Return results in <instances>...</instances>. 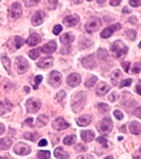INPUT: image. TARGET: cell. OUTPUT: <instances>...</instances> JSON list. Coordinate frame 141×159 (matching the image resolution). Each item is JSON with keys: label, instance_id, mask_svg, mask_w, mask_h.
Here are the masks:
<instances>
[{"label": "cell", "instance_id": "1", "mask_svg": "<svg viewBox=\"0 0 141 159\" xmlns=\"http://www.w3.org/2000/svg\"><path fill=\"white\" fill-rule=\"evenodd\" d=\"M111 51L114 54L115 58H122L128 53V46L122 42V41H115L111 44Z\"/></svg>", "mask_w": 141, "mask_h": 159}, {"label": "cell", "instance_id": "2", "mask_svg": "<svg viewBox=\"0 0 141 159\" xmlns=\"http://www.w3.org/2000/svg\"><path fill=\"white\" fill-rule=\"evenodd\" d=\"M86 103V95L84 92H79L77 93L76 95L74 96V99H72V104H71V107H72V111L78 113L80 111L83 110L84 105Z\"/></svg>", "mask_w": 141, "mask_h": 159}, {"label": "cell", "instance_id": "3", "mask_svg": "<svg viewBox=\"0 0 141 159\" xmlns=\"http://www.w3.org/2000/svg\"><path fill=\"white\" fill-rule=\"evenodd\" d=\"M101 26H102L101 19L97 18V17H94V18L89 19V20L86 23V25H85V30H86L87 33L92 34V33H94V32L98 31Z\"/></svg>", "mask_w": 141, "mask_h": 159}, {"label": "cell", "instance_id": "4", "mask_svg": "<svg viewBox=\"0 0 141 159\" xmlns=\"http://www.w3.org/2000/svg\"><path fill=\"white\" fill-rule=\"evenodd\" d=\"M112 129H113V122H112V120L110 117H105L103 119L99 124H98V130L101 132L102 134H107L112 131Z\"/></svg>", "mask_w": 141, "mask_h": 159}, {"label": "cell", "instance_id": "5", "mask_svg": "<svg viewBox=\"0 0 141 159\" xmlns=\"http://www.w3.org/2000/svg\"><path fill=\"white\" fill-rule=\"evenodd\" d=\"M14 152L18 156H26L31 152V147L28 144L24 143V142H18L14 147Z\"/></svg>", "mask_w": 141, "mask_h": 159}, {"label": "cell", "instance_id": "6", "mask_svg": "<svg viewBox=\"0 0 141 159\" xmlns=\"http://www.w3.org/2000/svg\"><path fill=\"white\" fill-rule=\"evenodd\" d=\"M25 43L24 39L20 36H14L12 39H10L8 42V49L12 52H15L16 50H18L19 48H22L23 44Z\"/></svg>", "mask_w": 141, "mask_h": 159}, {"label": "cell", "instance_id": "7", "mask_svg": "<svg viewBox=\"0 0 141 159\" xmlns=\"http://www.w3.org/2000/svg\"><path fill=\"white\" fill-rule=\"evenodd\" d=\"M16 69L18 71V74H25L26 70L28 69V62L27 60L23 57H17L15 60Z\"/></svg>", "mask_w": 141, "mask_h": 159}, {"label": "cell", "instance_id": "8", "mask_svg": "<svg viewBox=\"0 0 141 159\" xmlns=\"http://www.w3.org/2000/svg\"><path fill=\"white\" fill-rule=\"evenodd\" d=\"M62 81V76L60 72L58 71H52V72H50V76H49V84L52 87L54 88H58L60 84Z\"/></svg>", "mask_w": 141, "mask_h": 159}, {"label": "cell", "instance_id": "9", "mask_svg": "<svg viewBox=\"0 0 141 159\" xmlns=\"http://www.w3.org/2000/svg\"><path fill=\"white\" fill-rule=\"evenodd\" d=\"M41 103L35 98H30L26 102V108H27L28 113H36L37 111L40 110Z\"/></svg>", "mask_w": 141, "mask_h": 159}, {"label": "cell", "instance_id": "10", "mask_svg": "<svg viewBox=\"0 0 141 159\" xmlns=\"http://www.w3.org/2000/svg\"><path fill=\"white\" fill-rule=\"evenodd\" d=\"M119 30H121V24H113L111 25V26H108V27L104 28L103 30V32H102L101 36L103 37V39H107V37L112 36V34L115 33L116 31H119Z\"/></svg>", "mask_w": 141, "mask_h": 159}, {"label": "cell", "instance_id": "11", "mask_svg": "<svg viewBox=\"0 0 141 159\" xmlns=\"http://www.w3.org/2000/svg\"><path fill=\"white\" fill-rule=\"evenodd\" d=\"M45 18V12L43 10H37L33 16H32V25L33 26H39L44 21Z\"/></svg>", "mask_w": 141, "mask_h": 159}, {"label": "cell", "instance_id": "12", "mask_svg": "<svg viewBox=\"0 0 141 159\" xmlns=\"http://www.w3.org/2000/svg\"><path fill=\"white\" fill-rule=\"evenodd\" d=\"M22 14H23V9H22L20 3H18V2L12 3L11 9H10V17H11L12 19H17L22 16Z\"/></svg>", "mask_w": 141, "mask_h": 159}, {"label": "cell", "instance_id": "13", "mask_svg": "<svg viewBox=\"0 0 141 159\" xmlns=\"http://www.w3.org/2000/svg\"><path fill=\"white\" fill-rule=\"evenodd\" d=\"M81 63H83V67L87 68V69H93V68H95L96 60H95L94 54H89V55H87V57H85V58L83 59Z\"/></svg>", "mask_w": 141, "mask_h": 159}, {"label": "cell", "instance_id": "14", "mask_svg": "<svg viewBox=\"0 0 141 159\" xmlns=\"http://www.w3.org/2000/svg\"><path fill=\"white\" fill-rule=\"evenodd\" d=\"M79 23V16L78 15H70L67 16L65 19H63V24L68 27H72L75 25H77Z\"/></svg>", "mask_w": 141, "mask_h": 159}, {"label": "cell", "instance_id": "15", "mask_svg": "<svg viewBox=\"0 0 141 159\" xmlns=\"http://www.w3.org/2000/svg\"><path fill=\"white\" fill-rule=\"evenodd\" d=\"M81 81V78L78 74H71L70 76L67 78V84L70 87H77Z\"/></svg>", "mask_w": 141, "mask_h": 159}, {"label": "cell", "instance_id": "16", "mask_svg": "<svg viewBox=\"0 0 141 159\" xmlns=\"http://www.w3.org/2000/svg\"><path fill=\"white\" fill-rule=\"evenodd\" d=\"M69 126V123L66 121L65 119H62V117H58L57 120L53 121V128L57 129V130H65Z\"/></svg>", "mask_w": 141, "mask_h": 159}, {"label": "cell", "instance_id": "17", "mask_svg": "<svg viewBox=\"0 0 141 159\" xmlns=\"http://www.w3.org/2000/svg\"><path fill=\"white\" fill-rule=\"evenodd\" d=\"M12 108V104L8 99H3L0 102V114H5L7 112H10Z\"/></svg>", "mask_w": 141, "mask_h": 159}, {"label": "cell", "instance_id": "18", "mask_svg": "<svg viewBox=\"0 0 141 159\" xmlns=\"http://www.w3.org/2000/svg\"><path fill=\"white\" fill-rule=\"evenodd\" d=\"M55 50H57V44H55V42H53V41L46 43L45 45H43L42 48H41V51L44 53H48V54L53 53Z\"/></svg>", "mask_w": 141, "mask_h": 159}, {"label": "cell", "instance_id": "19", "mask_svg": "<svg viewBox=\"0 0 141 159\" xmlns=\"http://www.w3.org/2000/svg\"><path fill=\"white\" fill-rule=\"evenodd\" d=\"M40 42H41V36L36 33L31 34L30 37L27 39V41H26L27 45H30V46H35V45H37Z\"/></svg>", "mask_w": 141, "mask_h": 159}, {"label": "cell", "instance_id": "20", "mask_svg": "<svg viewBox=\"0 0 141 159\" xmlns=\"http://www.w3.org/2000/svg\"><path fill=\"white\" fill-rule=\"evenodd\" d=\"M110 89H111V86H108L107 84H105V83H101L99 85H98L97 88H96V95L104 96Z\"/></svg>", "mask_w": 141, "mask_h": 159}, {"label": "cell", "instance_id": "21", "mask_svg": "<svg viewBox=\"0 0 141 159\" xmlns=\"http://www.w3.org/2000/svg\"><path fill=\"white\" fill-rule=\"evenodd\" d=\"M52 64H53L52 57H46V58L40 60V62L37 63V66L40 68H42V69H48V68L52 67Z\"/></svg>", "mask_w": 141, "mask_h": 159}, {"label": "cell", "instance_id": "22", "mask_svg": "<svg viewBox=\"0 0 141 159\" xmlns=\"http://www.w3.org/2000/svg\"><path fill=\"white\" fill-rule=\"evenodd\" d=\"M54 157L59 159H67L70 157V155H69V152H67L62 147H58L54 150Z\"/></svg>", "mask_w": 141, "mask_h": 159}, {"label": "cell", "instance_id": "23", "mask_svg": "<svg viewBox=\"0 0 141 159\" xmlns=\"http://www.w3.org/2000/svg\"><path fill=\"white\" fill-rule=\"evenodd\" d=\"M11 144H12V141H11V139H10L9 137H6V138H3V139H0V151H1V150L9 149V148L11 147Z\"/></svg>", "mask_w": 141, "mask_h": 159}, {"label": "cell", "instance_id": "24", "mask_svg": "<svg viewBox=\"0 0 141 159\" xmlns=\"http://www.w3.org/2000/svg\"><path fill=\"white\" fill-rule=\"evenodd\" d=\"M94 138H95V133L93 131H90V130L81 132V139H83V141H85V142H90V141L94 140Z\"/></svg>", "mask_w": 141, "mask_h": 159}, {"label": "cell", "instance_id": "25", "mask_svg": "<svg viewBox=\"0 0 141 159\" xmlns=\"http://www.w3.org/2000/svg\"><path fill=\"white\" fill-rule=\"evenodd\" d=\"M121 77L122 74L120 70H114L112 72V76H111V80H112V85L113 86H117L119 85V81L121 80Z\"/></svg>", "mask_w": 141, "mask_h": 159}, {"label": "cell", "instance_id": "26", "mask_svg": "<svg viewBox=\"0 0 141 159\" xmlns=\"http://www.w3.org/2000/svg\"><path fill=\"white\" fill-rule=\"evenodd\" d=\"M90 121H92V117L89 116V115H83V116L78 117L77 124L79 126H87L90 123Z\"/></svg>", "mask_w": 141, "mask_h": 159}, {"label": "cell", "instance_id": "27", "mask_svg": "<svg viewBox=\"0 0 141 159\" xmlns=\"http://www.w3.org/2000/svg\"><path fill=\"white\" fill-rule=\"evenodd\" d=\"M74 40H75V37L72 36V34H70V33H66V34H63L62 36H60L61 43H63L66 45H69L70 43L74 42Z\"/></svg>", "mask_w": 141, "mask_h": 159}, {"label": "cell", "instance_id": "28", "mask_svg": "<svg viewBox=\"0 0 141 159\" xmlns=\"http://www.w3.org/2000/svg\"><path fill=\"white\" fill-rule=\"evenodd\" d=\"M130 131L135 135L140 134V124L137 121H133V122L130 123Z\"/></svg>", "mask_w": 141, "mask_h": 159}, {"label": "cell", "instance_id": "29", "mask_svg": "<svg viewBox=\"0 0 141 159\" xmlns=\"http://www.w3.org/2000/svg\"><path fill=\"white\" fill-rule=\"evenodd\" d=\"M1 61H2V64H3V67H5V69L7 70V72L8 74H11V62H10V60L7 57H5L3 55L2 58H1Z\"/></svg>", "mask_w": 141, "mask_h": 159}, {"label": "cell", "instance_id": "30", "mask_svg": "<svg viewBox=\"0 0 141 159\" xmlns=\"http://www.w3.org/2000/svg\"><path fill=\"white\" fill-rule=\"evenodd\" d=\"M48 122H49V117L46 116V115H40V116L37 117V125L40 126V128L46 125Z\"/></svg>", "mask_w": 141, "mask_h": 159}, {"label": "cell", "instance_id": "31", "mask_svg": "<svg viewBox=\"0 0 141 159\" xmlns=\"http://www.w3.org/2000/svg\"><path fill=\"white\" fill-rule=\"evenodd\" d=\"M75 142H76V137L75 135H67L63 139V143L67 144V146H74Z\"/></svg>", "mask_w": 141, "mask_h": 159}, {"label": "cell", "instance_id": "32", "mask_svg": "<svg viewBox=\"0 0 141 159\" xmlns=\"http://www.w3.org/2000/svg\"><path fill=\"white\" fill-rule=\"evenodd\" d=\"M97 108L101 113H107L108 111H110V106H108L107 104H105V103H99V104H97Z\"/></svg>", "mask_w": 141, "mask_h": 159}, {"label": "cell", "instance_id": "33", "mask_svg": "<svg viewBox=\"0 0 141 159\" xmlns=\"http://www.w3.org/2000/svg\"><path fill=\"white\" fill-rule=\"evenodd\" d=\"M51 157V153L50 151H46V150H41L37 152V158H41V159H49Z\"/></svg>", "mask_w": 141, "mask_h": 159}, {"label": "cell", "instance_id": "34", "mask_svg": "<svg viewBox=\"0 0 141 159\" xmlns=\"http://www.w3.org/2000/svg\"><path fill=\"white\" fill-rule=\"evenodd\" d=\"M96 83H97V77H90L85 81V86L86 87H93Z\"/></svg>", "mask_w": 141, "mask_h": 159}, {"label": "cell", "instance_id": "35", "mask_svg": "<svg viewBox=\"0 0 141 159\" xmlns=\"http://www.w3.org/2000/svg\"><path fill=\"white\" fill-rule=\"evenodd\" d=\"M66 96H67V94H66L65 90H60V92L57 94L55 98H57V101H58L59 103H62V102H63V99H66Z\"/></svg>", "mask_w": 141, "mask_h": 159}, {"label": "cell", "instance_id": "36", "mask_svg": "<svg viewBox=\"0 0 141 159\" xmlns=\"http://www.w3.org/2000/svg\"><path fill=\"white\" fill-rule=\"evenodd\" d=\"M97 53H98V58L101 59V60H106L107 59V52H106L105 49H98Z\"/></svg>", "mask_w": 141, "mask_h": 159}, {"label": "cell", "instance_id": "37", "mask_svg": "<svg viewBox=\"0 0 141 159\" xmlns=\"http://www.w3.org/2000/svg\"><path fill=\"white\" fill-rule=\"evenodd\" d=\"M28 55H30V58H31V59L35 60V59H37L39 57H40V50H39V49H34V50H32L31 52L28 53Z\"/></svg>", "mask_w": 141, "mask_h": 159}, {"label": "cell", "instance_id": "38", "mask_svg": "<svg viewBox=\"0 0 141 159\" xmlns=\"http://www.w3.org/2000/svg\"><path fill=\"white\" fill-rule=\"evenodd\" d=\"M126 36L129 37L131 41L135 40V36H137V32L133 31V30H128V31H126Z\"/></svg>", "mask_w": 141, "mask_h": 159}, {"label": "cell", "instance_id": "39", "mask_svg": "<svg viewBox=\"0 0 141 159\" xmlns=\"http://www.w3.org/2000/svg\"><path fill=\"white\" fill-rule=\"evenodd\" d=\"M43 80V77L39 75V76L35 77V80H34V89H37L39 88V85L41 84V81Z\"/></svg>", "mask_w": 141, "mask_h": 159}, {"label": "cell", "instance_id": "40", "mask_svg": "<svg viewBox=\"0 0 141 159\" xmlns=\"http://www.w3.org/2000/svg\"><path fill=\"white\" fill-rule=\"evenodd\" d=\"M75 150H76V152H85L87 150V147L85 144H76Z\"/></svg>", "mask_w": 141, "mask_h": 159}, {"label": "cell", "instance_id": "41", "mask_svg": "<svg viewBox=\"0 0 141 159\" xmlns=\"http://www.w3.org/2000/svg\"><path fill=\"white\" fill-rule=\"evenodd\" d=\"M24 138L27 139V140L34 141L35 139L37 138V134H36V133H25V134H24Z\"/></svg>", "mask_w": 141, "mask_h": 159}, {"label": "cell", "instance_id": "42", "mask_svg": "<svg viewBox=\"0 0 141 159\" xmlns=\"http://www.w3.org/2000/svg\"><path fill=\"white\" fill-rule=\"evenodd\" d=\"M132 84V79H124L123 81H121L120 83V87L122 88V87H126V86H130Z\"/></svg>", "mask_w": 141, "mask_h": 159}, {"label": "cell", "instance_id": "43", "mask_svg": "<svg viewBox=\"0 0 141 159\" xmlns=\"http://www.w3.org/2000/svg\"><path fill=\"white\" fill-rule=\"evenodd\" d=\"M62 32V26L61 25H55L54 27H53V34L54 35H58Z\"/></svg>", "mask_w": 141, "mask_h": 159}, {"label": "cell", "instance_id": "44", "mask_svg": "<svg viewBox=\"0 0 141 159\" xmlns=\"http://www.w3.org/2000/svg\"><path fill=\"white\" fill-rule=\"evenodd\" d=\"M97 141L102 144V146H104L105 148H107V147H108V141L106 140L105 138H102V137H101V138H98V139H97Z\"/></svg>", "mask_w": 141, "mask_h": 159}, {"label": "cell", "instance_id": "45", "mask_svg": "<svg viewBox=\"0 0 141 159\" xmlns=\"http://www.w3.org/2000/svg\"><path fill=\"white\" fill-rule=\"evenodd\" d=\"M140 72V63L139 62H137V63H134V66H133V69H132V74H139Z\"/></svg>", "mask_w": 141, "mask_h": 159}, {"label": "cell", "instance_id": "46", "mask_svg": "<svg viewBox=\"0 0 141 159\" xmlns=\"http://www.w3.org/2000/svg\"><path fill=\"white\" fill-rule=\"evenodd\" d=\"M113 114H114V116L116 117L117 120H122V119H123V113L121 112V111L115 110V111L113 112Z\"/></svg>", "mask_w": 141, "mask_h": 159}, {"label": "cell", "instance_id": "47", "mask_svg": "<svg viewBox=\"0 0 141 159\" xmlns=\"http://www.w3.org/2000/svg\"><path fill=\"white\" fill-rule=\"evenodd\" d=\"M57 5H58V0H49V6L51 9H55Z\"/></svg>", "mask_w": 141, "mask_h": 159}, {"label": "cell", "instance_id": "48", "mask_svg": "<svg viewBox=\"0 0 141 159\" xmlns=\"http://www.w3.org/2000/svg\"><path fill=\"white\" fill-rule=\"evenodd\" d=\"M129 3L132 7H139L140 6V0H129Z\"/></svg>", "mask_w": 141, "mask_h": 159}, {"label": "cell", "instance_id": "49", "mask_svg": "<svg viewBox=\"0 0 141 159\" xmlns=\"http://www.w3.org/2000/svg\"><path fill=\"white\" fill-rule=\"evenodd\" d=\"M121 1L122 0H110V3H111V6H119L120 3H121Z\"/></svg>", "mask_w": 141, "mask_h": 159}, {"label": "cell", "instance_id": "50", "mask_svg": "<svg viewBox=\"0 0 141 159\" xmlns=\"http://www.w3.org/2000/svg\"><path fill=\"white\" fill-rule=\"evenodd\" d=\"M46 144H48V141H46L45 139H42V140H40V142H39V146H40V147H44Z\"/></svg>", "mask_w": 141, "mask_h": 159}, {"label": "cell", "instance_id": "51", "mask_svg": "<svg viewBox=\"0 0 141 159\" xmlns=\"http://www.w3.org/2000/svg\"><path fill=\"white\" fill-rule=\"evenodd\" d=\"M108 99H110L111 102H112V103H113V102H115L116 101V94H112V95H110V97H108Z\"/></svg>", "mask_w": 141, "mask_h": 159}, {"label": "cell", "instance_id": "52", "mask_svg": "<svg viewBox=\"0 0 141 159\" xmlns=\"http://www.w3.org/2000/svg\"><path fill=\"white\" fill-rule=\"evenodd\" d=\"M122 66H123V68H124V70H125V71H129V66H130L129 62H123Z\"/></svg>", "mask_w": 141, "mask_h": 159}, {"label": "cell", "instance_id": "53", "mask_svg": "<svg viewBox=\"0 0 141 159\" xmlns=\"http://www.w3.org/2000/svg\"><path fill=\"white\" fill-rule=\"evenodd\" d=\"M140 89H141V85H140V81H139V83L137 84V87H135V92L138 93L139 95L141 94V90H140Z\"/></svg>", "mask_w": 141, "mask_h": 159}, {"label": "cell", "instance_id": "54", "mask_svg": "<svg viewBox=\"0 0 141 159\" xmlns=\"http://www.w3.org/2000/svg\"><path fill=\"white\" fill-rule=\"evenodd\" d=\"M134 114H135V116H137V117H140V106L137 107V108H135Z\"/></svg>", "mask_w": 141, "mask_h": 159}, {"label": "cell", "instance_id": "55", "mask_svg": "<svg viewBox=\"0 0 141 159\" xmlns=\"http://www.w3.org/2000/svg\"><path fill=\"white\" fill-rule=\"evenodd\" d=\"M3 132H5V125H3L2 123H0V135L2 134Z\"/></svg>", "mask_w": 141, "mask_h": 159}, {"label": "cell", "instance_id": "56", "mask_svg": "<svg viewBox=\"0 0 141 159\" xmlns=\"http://www.w3.org/2000/svg\"><path fill=\"white\" fill-rule=\"evenodd\" d=\"M25 124H30V125L32 126V124H33V119H27L26 121H25Z\"/></svg>", "mask_w": 141, "mask_h": 159}, {"label": "cell", "instance_id": "57", "mask_svg": "<svg viewBox=\"0 0 141 159\" xmlns=\"http://www.w3.org/2000/svg\"><path fill=\"white\" fill-rule=\"evenodd\" d=\"M40 1L41 0H30V3H31V5H36V3H39Z\"/></svg>", "mask_w": 141, "mask_h": 159}, {"label": "cell", "instance_id": "58", "mask_svg": "<svg viewBox=\"0 0 141 159\" xmlns=\"http://www.w3.org/2000/svg\"><path fill=\"white\" fill-rule=\"evenodd\" d=\"M79 158L81 159V158H93L92 156H79Z\"/></svg>", "mask_w": 141, "mask_h": 159}, {"label": "cell", "instance_id": "59", "mask_svg": "<svg viewBox=\"0 0 141 159\" xmlns=\"http://www.w3.org/2000/svg\"><path fill=\"white\" fill-rule=\"evenodd\" d=\"M97 2L99 3V5H102V3H104V2H105V0H97Z\"/></svg>", "mask_w": 141, "mask_h": 159}, {"label": "cell", "instance_id": "60", "mask_svg": "<svg viewBox=\"0 0 141 159\" xmlns=\"http://www.w3.org/2000/svg\"><path fill=\"white\" fill-rule=\"evenodd\" d=\"M74 2L75 3H80L81 2V0H74Z\"/></svg>", "mask_w": 141, "mask_h": 159}, {"label": "cell", "instance_id": "61", "mask_svg": "<svg viewBox=\"0 0 141 159\" xmlns=\"http://www.w3.org/2000/svg\"><path fill=\"white\" fill-rule=\"evenodd\" d=\"M25 92H26V93H30V88H28V87H25Z\"/></svg>", "mask_w": 141, "mask_h": 159}, {"label": "cell", "instance_id": "62", "mask_svg": "<svg viewBox=\"0 0 141 159\" xmlns=\"http://www.w3.org/2000/svg\"><path fill=\"white\" fill-rule=\"evenodd\" d=\"M123 12H129V10H128V8H123Z\"/></svg>", "mask_w": 141, "mask_h": 159}, {"label": "cell", "instance_id": "63", "mask_svg": "<svg viewBox=\"0 0 141 159\" xmlns=\"http://www.w3.org/2000/svg\"><path fill=\"white\" fill-rule=\"evenodd\" d=\"M87 1H92V0H87Z\"/></svg>", "mask_w": 141, "mask_h": 159}, {"label": "cell", "instance_id": "64", "mask_svg": "<svg viewBox=\"0 0 141 159\" xmlns=\"http://www.w3.org/2000/svg\"><path fill=\"white\" fill-rule=\"evenodd\" d=\"M1 158H2V157H1V156H0V159H1Z\"/></svg>", "mask_w": 141, "mask_h": 159}]
</instances>
